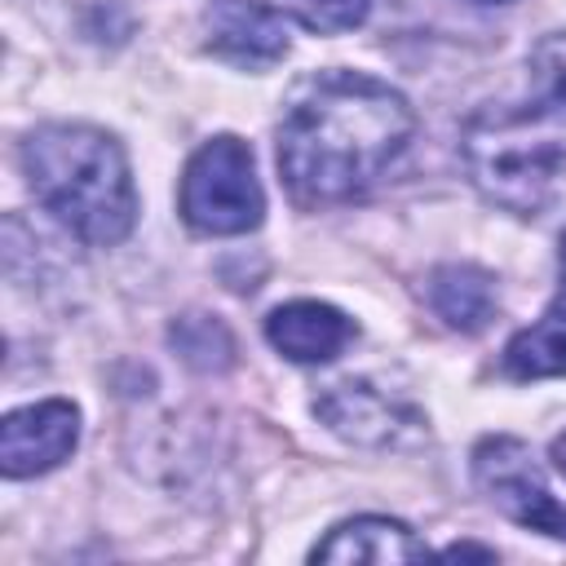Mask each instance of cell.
Here are the masks:
<instances>
[{
	"mask_svg": "<svg viewBox=\"0 0 566 566\" xmlns=\"http://www.w3.org/2000/svg\"><path fill=\"white\" fill-rule=\"evenodd\" d=\"M416 115L398 88L363 71L305 75L279 119V172L296 203H345L407 150Z\"/></svg>",
	"mask_w": 566,
	"mask_h": 566,
	"instance_id": "1",
	"label": "cell"
},
{
	"mask_svg": "<svg viewBox=\"0 0 566 566\" xmlns=\"http://www.w3.org/2000/svg\"><path fill=\"white\" fill-rule=\"evenodd\" d=\"M504 371L517 380L566 376V296L553 301L544 318H535L504 345Z\"/></svg>",
	"mask_w": 566,
	"mask_h": 566,
	"instance_id": "12",
	"label": "cell"
},
{
	"mask_svg": "<svg viewBox=\"0 0 566 566\" xmlns=\"http://www.w3.org/2000/svg\"><path fill=\"white\" fill-rule=\"evenodd\" d=\"M80 442V411L66 398H44L18 407L0 424V469L4 478H35L57 469Z\"/></svg>",
	"mask_w": 566,
	"mask_h": 566,
	"instance_id": "7",
	"label": "cell"
},
{
	"mask_svg": "<svg viewBox=\"0 0 566 566\" xmlns=\"http://www.w3.org/2000/svg\"><path fill=\"white\" fill-rule=\"evenodd\" d=\"M442 557H478V562H495V548H482V544H451V548H442Z\"/></svg>",
	"mask_w": 566,
	"mask_h": 566,
	"instance_id": "16",
	"label": "cell"
},
{
	"mask_svg": "<svg viewBox=\"0 0 566 566\" xmlns=\"http://www.w3.org/2000/svg\"><path fill=\"white\" fill-rule=\"evenodd\" d=\"M478 195L513 217H539L566 181V119L539 102L482 106L460 137Z\"/></svg>",
	"mask_w": 566,
	"mask_h": 566,
	"instance_id": "3",
	"label": "cell"
},
{
	"mask_svg": "<svg viewBox=\"0 0 566 566\" xmlns=\"http://www.w3.org/2000/svg\"><path fill=\"white\" fill-rule=\"evenodd\" d=\"M557 265H562V279H566V230H562V252H557Z\"/></svg>",
	"mask_w": 566,
	"mask_h": 566,
	"instance_id": "18",
	"label": "cell"
},
{
	"mask_svg": "<svg viewBox=\"0 0 566 566\" xmlns=\"http://www.w3.org/2000/svg\"><path fill=\"white\" fill-rule=\"evenodd\" d=\"M548 455H553V464H557V473L566 478V433H557V438H553V451H548Z\"/></svg>",
	"mask_w": 566,
	"mask_h": 566,
	"instance_id": "17",
	"label": "cell"
},
{
	"mask_svg": "<svg viewBox=\"0 0 566 566\" xmlns=\"http://www.w3.org/2000/svg\"><path fill=\"white\" fill-rule=\"evenodd\" d=\"M420 557H429V548H424V539L411 535V526H402L394 517H371V513L340 522L310 553V562H371V566L420 562Z\"/></svg>",
	"mask_w": 566,
	"mask_h": 566,
	"instance_id": "10",
	"label": "cell"
},
{
	"mask_svg": "<svg viewBox=\"0 0 566 566\" xmlns=\"http://www.w3.org/2000/svg\"><path fill=\"white\" fill-rule=\"evenodd\" d=\"M287 13L318 31V35H336V31H354L367 13H371V0H283Z\"/></svg>",
	"mask_w": 566,
	"mask_h": 566,
	"instance_id": "15",
	"label": "cell"
},
{
	"mask_svg": "<svg viewBox=\"0 0 566 566\" xmlns=\"http://www.w3.org/2000/svg\"><path fill=\"white\" fill-rule=\"evenodd\" d=\"M22 177L31 195L71 234L93 248L128 239L137 221V190L124 146L93 124H40L22 137Z\"/></svg>",
	"mask_w": 566,
	"mask_h": 566,
	"instance_id": "2",
	"label": "cell"
},
{
	"mask_svg": "<svg viewBox=\"0 0 566 566\" xmlns=\"http://www.w3.org/2000/svg\"><path fill=\"white\" fill-rule=\"evenodd\" d=\"M314 411L332 433H340L354 447H402L424 433V420L416 407L389 398L385 389H376L367 380L332 385L314 402Z\"/></svg>",
	"mask_w": 566,
	"mask_h": 566,
	"instance_id": "6",
	"label": "cell"
},
{
	"mask_svg": "<svg viewBox=\"0 0 566 566\" xmlns=\"http://www.w3.org/2000/svg\"><path fill=\"white\" fill-rule=\"evenodd\" d=\"M203 31L208 49L234 66H270L287 53V22L261 0H212Z\"/></svg>",
	"mask_w": 566,
	"mask_h": 566,
	"instance_id": "8",
	"label": "cell"
},
{
	"mask_svg": "<svg viewBox=\"0 0 566 566\" xmlns=\"http://www.w3.org/2000/svg\"><path fill=\"white\" fill-rule=\"evenodd\" d=\"M172 345L195 371H226L234 363V340L230 332L208 318V314H181L172 323Z\"/></svg>",
	"mask_w": 566,
	"mask_h": 566,
	"instance_id": "13",
	"label": "cell"
},
{
	"mask_svg": "<svg viewBox=\"0 0 566 566\" xmlns=\"http://www.w3.org/2000/svg\"><path fill=\"white\" fill-rule=\"evenodd\" d=\"M473 478H478L482 495L509 522L539 531V535H553V539H566V504L548 491L526 442H517L509 433L482 438L473 447Z\"/></svg>",
	"mask_w": 566,
	"mask_h": 566,
	"instance_id": "5",
	"label": "cell"
},
{
	"mask_svg": "<svg viewBox=\"0 0 566 566\" xmlns=\"http://www.w3.org/2000/svg\"><path fill=\"white\" fill-rule=\"evenodd\" d=\"M526 66H531V102H539L566 119V31L544 35L531 49Z\"/></svg>",
	"mask_w": 566,
	"mask_h": 566,
	"instance_id": "14",
	"label": "cell"
},
{
	"mask_svg": "<svg viewBox=\"0 0 566 566\" xmlns=\"http://www.w3.org/2000/svg\"><path fill=\"white\" fill-rule=\"evenodd\" d=\"M429 305L455 332H482L495 318V279L482 265L447 261L429 274Z\"/></svg>",
	"mask_w": 566,
	"mask_h": 566,
	"instance_id": "11",
	"label": "cell"
},
{
	"mask_svg": "<svg viewBox=\"0 0 566 566\" xmlns=\"http://www.w3.org/2000/svg\"><path fill=\"white\" fill-rule=\"evenodd\" d=\"M181 217L199 234H248L265 217V190L248 142L221 133L203 142L181 177Z\"/></svg>",
	"mask_w": 566,
	"mask_h": 566,
	"instance_id": "4",
	"label": "cell"
},
{
	"mask_svg": "<svg viewBox=\"0 0 566 566\" xmlns=\"http://www.w3.org/2000/svg\"><path fill=\"white\" fill-rule=\"evenodd\" d=\"M354 332V318L323 301H287L265 318V340L292 363H332Z\"/></svg>",
	"mask_w": 566,
	"mask_h": 566,
	"instance_id": "9",
	"label": "cell"
},
{
	"mask_svg": "<svg viewBox=\"0 0 566 566\" xmlns=\"http://www.w3.org/2000/svg\"><path fill=\"white\" fill-rule=\"evenodd\" d=\"M469 4H509V0H469Z\"/></svg>",
	"mask_w": 566,
	"mask_h": 566,
	"instance_id": "19",
	"label": "cell"
}]
</instances>
